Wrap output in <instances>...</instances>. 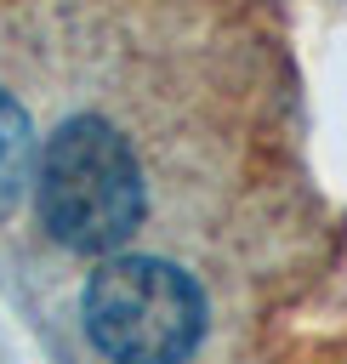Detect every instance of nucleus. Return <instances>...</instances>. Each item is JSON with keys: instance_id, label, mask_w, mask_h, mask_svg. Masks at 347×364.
Returning a JSON list of instances; mask_svg holds the SVG:
<instances>
[{"instance_id": "7ed1b4c3", "label": "nucleus", "mask_w": 347, "mask_h": 364, "mask_svg": "<svg viewBox=\"0 0 347 364\" xmlns=\"http://www.w3.org/2000/svg\"><path fill=\"white\" fill-rule=\"evenodd\" d=\"M28 171H34V125L17 108V97L0 91V216L23 199Z\"/></svg>"}, {"instance_id": "f03ea898", "label": "nucleus", "mask_w": 347, "mask_h": 364, "mask_svg": "<svg viewBox=\"0 0 347 364\" xmlns=\"http://www.w3.org/2000/svg\"><path fill=\"white\" fill-rule=\"evenodd\" d=\"M85 336L114 364H182L205 336L199 284L159 256H114L85 279Z\"/></svg>"}, {"instance_id": "f257e3e1", "label": "nucleus", "mask_w": 347, "mask_h": 364, "mask_svg": "<svg viewBox=\"0 0 347 364\" xmlns=\"http://www.w3.org/2000/svg\"><path fill=\"white\" fill-rule=\"evenodd\" d=\"M40 222L57 245L80 256L119 250L142 222V165L131 142L97 119L74 114L51 131L40 154Z\"/></svg>"}]
</instances>
